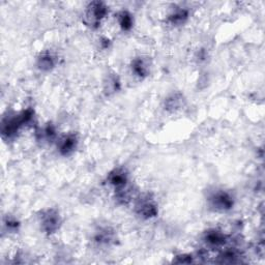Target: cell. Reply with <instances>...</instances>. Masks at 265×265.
Masks as SVG:
<instances>
[{"label":"cell","instance_id":"6da1fadb","mask_svg":"<svg viewBox=\"0 0 265 265\" xmlns=\"http://www.w3.org/2000/svg\"><path fill=\"white\" fill-rule=\"evenodd\" d=\"M108 14V8L103 2H92L87 7L84 15V23L91 28H97L102 21Z\"/></svg>","mask_w":265,"mask_h":265},{"label":"cell","instance_id":"30bf717a","mask_svg":"<svg viewBox=\"0 0 265 265\" xmlns=\"http://www.w3.org/2000/svg\"><path fill=\"white\" fill-rule=\"evenodd\" d=\"M114 233L108 228L100 229L94 236V241L98 245H110L114 241Z\"/></svg>","mask_w":265,"mask_h":265},{"label":"cell","instance_id":"5bb4252c","mask_svg":"<svg viewBox=\"0 0 265 265\" xmlns=\"http://www.w3.org/2000/svg\"><path fill=\"white\" fill-rule=\"evenodd\" d=\"M6 227H7V229L10 230V231H15L17 228H18V226H19V223L15 220H12V219H8L5 224H4Z\"/></svg>","mask_w":265,"mask_h":265},{"label":"cell","instance_id":"9c48e42d","mask_svg":"<svg viewBox=\"0 0 265 265\" xmlns=\"http://www.w3.org/2000/svg\"><path fill=\"white\" fill-rule=\"evenodd\" d=\"M132 72L139 78H145L148 75L149 67L143 58H135L132 62Z\"/></svg>","mask_w":265,"mask_h":265},{"label":"cell","instance_id":"8992f818","mask_svg":"<svg viewBox=\"0 0 265 265\" xmlns=\"http://www.w3.org/2000/svg\"><path fill=\"white\" fill-rule=\"evenodd\" d=\"M108 181L110 184L115 187V190H118V188L124 187L128 185L129 182V175L124 169L118 168L113 170L109 176H108Z\"/></svg>","mask_w":265,"mask_h":265},{"label":"cell","instance_id":"4fadbf2b","mask_svg":"<svg viewBox=\"0 0 265 265\" xmlns=\"http://www.w3.org/2000/svg\"><path fill=\"white\" fill-rule=\"evenodd\" d=\"M188 18V11L184 8L174 10L169 16V22L172 25H182Z\"/></svg>","mask_w":265,"mask_h":265},{"label":"cell","instance_id":"7c38bea8","mask_svg":"<svg viewBox=\"0 0 265 265\" xmlns=\"http://www.w3.org/2000/svg\"><path fill=\"white\" fill-rule=\"evenodd\" d=\"M118 22L119 26L121 27L122 30L129 31L132 29L134 25V19L133 16L127 10H122L118 14Z\"/></svg>","mask_w":265,"mask_h":265},{"label":"cell","instance_id":"52a82bcc","mask_svg":"<svg viewBox=\"0 0 265 265\" xmlns=\"http://www.w3.org/2000/svg\"><path fill=\"white\" fill-rule=\"evenodd\" d=\"M227 241L226 235L217 229H211L205 232L204 234V242L207 246L211 248H219L225 245Z\"/></svg>","mask_w":265,"mask_h":265},{"label":"cell","instance_id":"5b68a950","mask_svg":"<svg viewBox=\"0 0 265 265\" xmlns=\"http://www.w3.org/2000/svg\"><path fill=\"white\" fill-rule=\"evenodd\" d=\"M78 139L75 135L70 134L65 137H62L58 141V150L60 155L62 156H70L77 148Z\"/></svg>","mask_w":265,"mask_h":265},{"label":"cell","instance_id":"277c9868","mask_svg":"<svg viewBox=\"0 0 265 265\" xmlns=\"http://www.w3.org/2000/svg\"><path fill=\"white\" fill-rule=\"evenodd\" d=\"M136 212L143 219H151L157 217L158 206L154 198H151L149 195L139 198L136 204Z\"/></svg>","mask_w":265,"mask_h":265},{"label":"cell","instance_id":"8fae6325","mask_svg":"<svg viewBox=\"0 0 265 265\" xmlns=\"http://www.w3.org/2000/svg\"><path fill=\"white\" fill-rule=\"evenodd\" d=\"M166 108L170 111H177L183 106V96L180 93H174L166 99Z\"/></svg>","mask_w":265,"mask_h":265},{"label":"cell","instance_id":"ba28073f","mask_svg":"<svg viewBox=\"0 0 265 265\" xmlns=\"http://www.w3.org/2000/svg\"><path fill=\"white\" fill-rule=\"evenodd\" d=\"M37 68L41 71L48 72L51 71L56 66V58L55 56L50 52H44L37 58Z\"/></svg>","mask_w":265,"mask_h":265},{"label":"cell","instance_id":"7a4b0ae2","mask_svg":"<svg viewBox=\"0 0 265 265\" xmlns=\"http://www.w3.org/2000/svg\"><path fill=\"white\" fill-rule=\"evenodd\" d=\"M208 201L210 203V206L217 211H227L230 210L234 205L233 197L225 191H217L212 193Z\"/></svg>","mask_w":265,"mask_h":265},{"label":"cell","instance_id":"3957f363","mask_svg":"<svg viewBox=\"0 0 265 265\" xmlns=\"http://www.w3.org/2000/svg\"><path fill=\"white\" fill-rule=\"evenodd\" d=\"M61 219L59 212L56 209H47L42 212L41 216V226L44 232L47 234L55 233L60 227Z\"/></svg>","mask_w":265,"mask_h":265}]
</instances>
